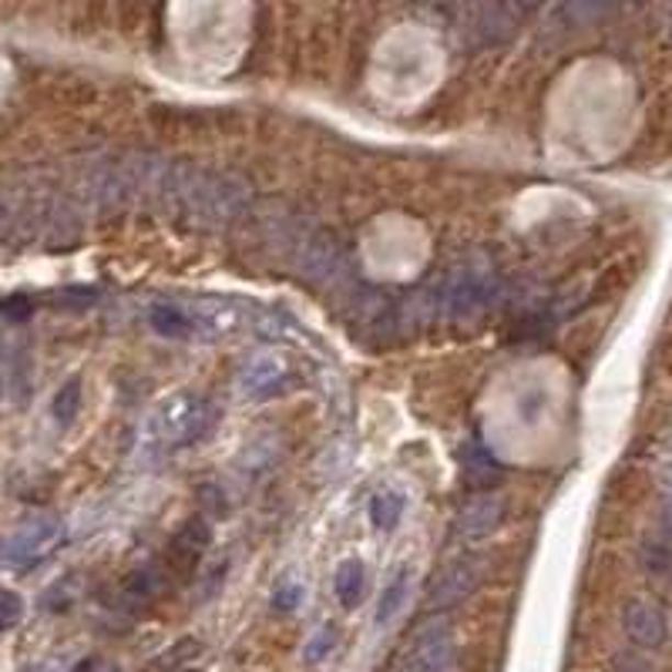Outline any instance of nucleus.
<instances>
[{"instance_id":"0eeeda50","label":"nucleus","mask_w":672,"mask_h":672,"mask_svg":"<svg viewBox=\"0 0 672 672\" xmlns=\"http://www.w3.org/2000/svg\"><path fill=\"white\" fill-rule=\"evenodd\" d=\"M212 541V528L205 518H189L179 535L172 538V545H168L165 551V569L168 575H192V569L199 565V558L205 555Z\"/></svg>"},{"instance_id":"cd10ccee","label":"nucleus","mask_w":672,"mask_h":672,"mask_svg":"<svg viewBox=\"0 0 672 672\" xmlns=\"http://www.w3.org/2000/svg\"><path fill=\"white\" fill-rule=\"evenodd\" d=\"M515 4L522 8V11H535V8H541L545 0H515Z\"/></svg>"},{"instance_id":"423d86ee","label":"nucleus","mask_w":672,"mask_h":672,"mask_svg":"<svg viewBox=\"0 0 672 672\" xmlns=\"http://www.w3.org/2000/svg\"><path fill=\"white\" fill-rule=\"evenodd\" d=\"M293 373V360L283 354V350H256L246 367H243V390L253 397H262V394H272V390H279Z\"/></svg>"},{"instance_id":"f8f14e48","label":"nucleus","mask_w":672,"mask_h":672,"mask_svg":"<svg viewBox=\"0 0 672 672\" xmlns=\"http://www.w3.org/2000/svg\"><path fill=\"white\" fill-rule=\"evenodd\" d=\"M404 518V497L397 491H377L370 497V522L380 531H394Z\"/></svg>"},{"instance_id":"aec40b11","label":"nucleus","mask_w":672,"mask_h":672,"mask_svg":"<svg viewBox=\"0 0 672 672\" xmlns=\"http://www.w3.org/2000/svg\"><path fill=\"white\" fill-rule=\"evenodd\" d=\"M300 602H303V589H300L296 582L279 585L276 595H272V605H276L279 612H293V608H300Z\"/></svg>"},{"instance_id":"412c9836","label":"nucleus","mask_w":672,"mask_h":672,"mask_svg":"<svg viewBox=\"0 0 672 672\" xmlns=\"http://www.w3.org/2000/svg\"><path fill=\"white\" fill-rule=\"evenodd\" d=\"M94 300H98V293H94V290H85V287H71V290H65V293L54 296V303H58V306H71V310L91 306Z\"/></svg>"},{"instance_id":"2eb2a0df","label":"nucleus","mask_w":672,"mask_h":672,"mask_svg":"<svg viewBox=\"0 0 672 672\" xmlns=\"http://www.w3.org/2000/svg\"><path fill=\"white\" fill-rule=\"evenodd\" d=\"M152 326L161 336H189L192 333V316L176 310V306H155L152 310Z\"/></svg>"},{"instance_id":"f03ea898","label":"nucleus","mask_w":672,"mask_h":672,"mask_svg":"<svg viewBox=\"0 0 672 672\" xmlns=\"http://www.w3.org/2000/svg\"><path fill=\"white\" fill-rule=\"evenodd\" d=\"M65 541V525L51 515H41L34 522H27L24 528H18L8 545H4V562L11 569H34L37 562L58 548Z\"/></svg>"},{"instance_id":"a211bd4d","label":"nucleus","mask_w":672,"mask_h":672,"mask_svg":"<svg viewBox=\"0 0 672 672\" xmlns=\"http://www.w3.org/2000/svg\"><path fill=\"white\" fill-rule=\"evenodd\" d=\"M464 471H468V481L474 484V491H491V488L501 481L497 464H494L484 451H474V461H471Z\"/></svg>"},{"instance_id":"39448f33","label":"nucleus","mask_w":672,"mask_h":672,"mask_svg":"<svg viewBox=\"0 0 672 672\" xmlns=\"http://www.w3.org/2000/svg\"><path fill=\"white\" fill-rule=\"evenodd\" d=\"M455 659V639L444 623H430L417 632L401 672H447Z\"/></svg>"},{"instance_id":"6ab92c4d","label":"nucleus","mask_w":672,"mask_h":672,"mask_svg":"<svg viewBox=\"0 0 672 672\" xmlns=\"http://www.w3.org/2000/svg\"><path fill=\"white\" fill-rule=\"evenodd\" d=\"M21 615H24V602L21 595L14 592H0V629H11L21 623Z\"/></svg>"},{"instance_id":"4468645a","label":"nucleus","mask_w":672,"mask_h":672,"mask_svg":"<svg viewBox=\"0 0 672 672\" xmlns=\"http://www.w3.org/2000/svg\"><path fill=\"white\" fill-rule=\"evenodd\" d=\"M639 558H642V569H649L652 575H669L672 572V545L662 541L659 535H649L642 541Z\"/></svg>"},{"instance_id":"4be33fe9","label":"nucleus","mask_w":672,"mask_h":672,"mask_svg":"<svg viewBox=\"0 0 672 672\" xmlns=\"http://www.w3.org/2000/svg\"><path fill=\"white\" fill-rule=\"evenodd\" d=\"M656 535L662 541L672 545V494L659 501V512H656Z\"/></svg>"},{"instance_id":"a878e982","label":"nucleus","mask_w":672,"mask_h":672,"mask_svg":"<svg viewBox=\"0 0 672 672\" xmlns=\"http://www.w3.org/2000/svg\"><path fill=\"white\" fill-rule=\"evenodd\" d=\"M615 672H652V665H649V662H642V659L623 656L619 662H615Z\"/></svg>"},{"instance_id":"b1692460","label":"nucleus","mask_w":672,"mask_h":672,"mask_svg":"<svg viewBox=\"0 0 672 672\" xmlns=\"http://www.w3.org/2000/svg\"><path fill=\"white\" fill-rule=\"evenodd\" d=\"M333 642H336V636L329 632V629H323L313 642H310V649H306V659L310 662H320L323 656H329V649H333Z\"/></svg>"},{"instance_id":"20e7f679","label":"nucleus","mask_w":672,"mask_h":672,"mask_svg":"<svg viewBox=\"0 0 672 672\" xmlns=\"http://www.w3.org/2000/svg\"><path fill=\"white\" fill-rule=\"evenodd\" d=\"M478 585H481V562L478 558H458V562H451L430 582L427 608L430 612H451L461 602H468Z\"/></svg>"},{"instance_id":"6e6552de","label":"nucleus","mask_w":672,"mask_h":672,"mask_svg":"<svg viewBox=\"0 0 672 672\" xmlns=\"http://www.w3.org/2000/svg\"><path fill=\"white\" fill-rule=\"evenodd\" d=\"M623 629L626 636L642 646V649H662L669 639V626H665V615L656 602L649 598H632L623 608Z\"/></svg>"},{"instance_id":"1a4fd4ad","label":"nucleus","mask_w":672,"mask_h":672,"mask_svg":"<svg viewBox=\"0 0 672 672\" xmlns=\"http://www.w3.org/2000/svg\"><path fill=\"white\" fill-rule=\"evenodd\" d=\"M504 512H508V504H504L501 494L494 491H478L458 515V535L468 538V541H478V538H488L501 522H504Z\"/></svg>"},{"instance_id":"f3484780","label":"nucleus","mask_w":672,"mask_h":672,"mask_svg":"<svg viewBox=\"0 0 672 672\" xmlns=\"http://www.w3.org/2000/svg\"><path fill=\"white\" fill-rule=\"evenodd\" d=\"M78 407H81V377H71L58 390V397H54V417L61 424H71L78 417Z\"/></svg>"},{"instance_id":"7ed1b4c3","label":"nucleus","mask_w":672,"mask_h":672,"mask_svg":"<svg viewBox=\"0 0 672 672\" xmlns=\"http://www.w3.org/2000/svg\"><path fill=\"white\" fill-rule=\"evenodd\" d=\"M290 256L296 269L310 279V283H326V279L340 266V246L326 229H303L293 236Z\"/></svg>"},{"instance_id":"ddd939ff","label":"nucleus","mask_w":672,"mask_h":672,"mask_svg":"<svg viewBox=\"0 0 672 672\" xmlns=\"http://www.w3.org/2000/svg\"><path fill=\"white\" fill-rule=\"evenodd\" d=\"M623 0H565L562 4V18L569 24H589L602 14H608L612 8H619Z\"/></svg>"},{"instance_id":"f257e3e1","label":"nucleus","mask_w":672,"mask_h":672,"mask_svg":"<svg viewBox=\"0 0 672 672\" xmlns=\"http://www.w3.org/2000/svg\"><path fill=\"white\" fill-rule=\"evenodd\" d=\"M209 424V407L202 397L195 394H172L168 401L158 404V411L152 414V437L165 447H186L192 440L202 437Z\"/></svg>"},{"instance_id":"dca6fc26","label":"nucleus","mask_w":672,"mask_h":672,"mask_svg":"<svg viewBox=\"0 0 672 672\" xmlns=\"http://www.w3.org/2000/svg\"><path fill=\"white\" fill-rule=\"evenodd\" d=\"M404 595H407V572H397V579L383 589L380 605H377V623H380V626H383V623H390V619H394V615L401 612Z\"/></svg>"},{"instance_id":"9d476101","label":"nucleus","mask_w":672,"mask_h":672,"mask_svg":"<svg viewBox=\"0 0 672 672\" xmlns=\"http://www.w3.org/2000/svg\"><path fill=\"white\" fill-rule=\"evenodd\" d=\"M491 290H494L491 276H484L478 269H468V272L455 276L451 290H447V306H451L455 316H471V313L488 306Z\"/></svg>"},{"instance_id":"9b49d317","label":"nucleus","mask_w":672,"mask_h":672,"mask_svg":"<svg viewBox=\"0 0 672 672\" xmlns=\"http://www.w3.org/2000/svg\"><path fill=\"white\" fill-rule=\"evenodd\" d=\"M363 589H367L363 562H357V558H347V562H340V569H336V575H333V592H336V598H340V605L344 608H357L360 598H363Z\"/></svg>"},{"instance_id":"bb28decb","label":"nucleus","mask_w":672,"mask_h":672,"mask_svg":"<svg viewBox=\"0 0 672 672\" xmlns=\"http://www.w3.org/2000/svg\"><path fill=\"white\" fill-rule=\"evenodd\" d=\"M659 478H662V484H665V488H672V458H669V461H662Z\"/></svg>"},{"instance_id":"5701e85b","label":"nucleus","mask_w":672,"mask_h":672,"mask_svg":"<svg viewBox=\"0 0 672 672\" xmlns=\"http://www.w3.org/2000/svg\"><path fill=\"white\" fill-rule=\"evenodd\" d=\"M31 310H34V303L27 296H11V300L0 303V316H8V320H24V316H31Z\"/></svg>"},{"instance_id":"c85d7f7f","label":"nucleus","mask_w":672,"mask_h":672,"mask_svg":"<svg viewBox=\"0 0 672 672\" xmlns=\"http://www.w3.org/2000/svg\"><path fill=\"white\" fill-rule=\"evenodd\" d=\"M182 672H195V669H182Z\"/></svg>"},{"instance_id":"393cba45","label":"nucleus","mask_w":672,"mask_h":672,"mask_svg":"<svg viewBox=\"0 0 672 672\" xmlns=\"http://www.w3.org/2000/svg\"><path fill=\"white\" fill-rule=\"evenodd\" d=\"M192 656H199V642H195V639H186L182 649L176 646L172 652L161 656V665H179V662H186V659H192Z\"/></svg>"}]
</instances>
